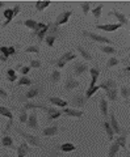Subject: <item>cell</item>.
<instances>
[{
    "label": "cell",
    "instance_id": "cell-20",
    "mask_svg": "<svg viewBox=\"0 0 130 157\" xmlns=\"http://www.w3.org/2000/svg\"><path fill=\"white\" fill-rule=\"evenodd\" d=\"M4 17H6V21L3 22V25H2V28H4V26H7L9 22L13 20V17H14V14H13V9H11V8H8V9H6L4 11Z\"/></svg>",
    "mask_w": 130,
    "mask_h": 157
},
{
    "label": "cell",
    "instance_id": "cell-28",
    "mask_svg": "<svg viewBox=\"0 0 130 157\" xmlns=\"http://www.w3.org/2000/svg\"><path fill=\"white\" fill-rule=\"evenodd\" d=\"M49 28H50V24H47V25H45L41 30L38 32L37 34V38H38V42H42V39H45V37H46V34L49 32Z\"/></svg>",
    "mask_w": 130,
    "mask_h": 157
},
{
    "label": "cell",
    "instance_id": "cell-45",
    "mask_svg": "<svg viewBox=\"0 0 130 157\" xmlns=\"http://www.w3.org/2000/svg\"><path fill=\"white\" fill-rule=\"evenodd\" d=\"M121 96H122V98H125V100H128V98L130 97V89L128 86L121 88Z\"/></svg>",
    "mask_w": 130,
    "mask_h": 157
},
{
    "label": "cell",
    "instance_id": "cell-58",
    "mask_svg": "<svg viewBox=\"0 0 130 157\" xmlns=\"http://www.w3.org/2000/svg\"><path fill=\"white\" fill-rule=\"evenodd\" d=\"M4 157H9V156L8 155H4Z\"/></svg>",
    "mask_w": 130,
    "mask_h": 157
},
{
    "label": "cell",
    "instance_id": "cell-37",
    "mask_svg": "<svg viewBox=\"0 0 130 157\" xmlns=\"http://www.w3.org/2000/svg\"><path fill=\"white\" fill-rule=\"evenodd\" d=\"M37 21H34V20H32V18H29V20H25L24 21V25L26 26V28H29V29H32V30H34L36 29V26H37Z\"/></svg>",
    "mask_w": 130,
    "mask_h": 157
},
{
    "label": "cell",
    "instance_id": "cell-18",
    "mask_svg": "<svg viewBox=\"0 0 130 157\" xmlns=\"http://www.w3.org/2000/svg\"><path fill=\"white\" fill-rule=\"evenodd\" d=\"M100 111H101L103 117H105V121H107V117H108V101L105 100V97H101L100 98Z\"/></svg>",
    "mask_w": 130,
    "mask_h": 157
},
{
    "label": "cell",
    "instance_id": "cell-55",
    "mask_svg": "<svg viewBox=\"0 0 130 157\" xmlns=\"http://www.w3.org/2000/svg\"><path fill=\"white\" fill-rule=\"evenodd\" d=\"M7 60H8V59H7L6 56H3V55H2V54H0V62H3V63H6Z\"/></svg>",
    "mask_w": 130,
    "mask_h": 157
},
{
    "label": "cell",
    "instance_id": "cell-24",
    "mask_svg": "<svg viewBox=\"0 0 130 157\" xmlns=\"http://www.w3.org/2000/svg\"><path fill=\"white\" fill-rule=\"evenodd\" d=\"M75 58H76V55L74 54V51H67V52H64L61 58H59V60H62V62H64V63H67V62L74 60Z\"/></svg>",
    "mask_w": 130,
    "mask_h": 157
},
{
    "label": "cell",
    "instance_id": "cell-57",
    "mask_svg": "<svg viewBox=\"0 0 130 157\" xmlns=\"http://www.w3.org/2000/svg\"><path fill=\"white\" fill-rule=\"evenodd\" d=\"M125 63L128 64V67H130V59H126V60H125Z\"/></svg>",
    "mask_w": 130,
    "mask_h": 157
},
{
    "label": "cell",
    "instance_id": "cell-52",
    "mask_svg": "<svg viewBox=\"0 0 130 157\" xmlns=\"http://www.w3.org/2000/svg\"><path fill=\"white\" fill-rule=\"evenodd\" d=\"M0 97L2 98H8V93L3 89V88H0Z\"/></svg>",
    "mask_w": 130,
    "mask_h": 157
},
{
    "label": "cell",
    "instance_id": "cell-27",
    "mask_svg": "<svg viewBox=\"0 0 130 157\" xmlns=\"http://www.w3.org/2000/svg\"><path fill=\"white\" fill-rule=\"evenodd\" d=\"M78 86H79V81L74 80V78H68V80L66 81V84H64V88H66L67 90H72Z\"/></svg>",
    "mask_w": 130,
    "mask_h": 157
},
{
    "label": "cell",
    "instance_id": "cell-25",
    "mask_svg": "<svg viewBox=\"0 0 130 157\" xmlns=\"http://www.w3.org/2000/svg\"><path fill=\"white\" fill-rule=\"evenodd\" d=\"M2 144H3V147H7V148H16V147L13 145L12 137H11V136H8V135H4V136H3Z\"/></svg>",
    "mask_w": 130,
    "mask_h": 157
},
{
    "label": "cell",
    "instance_id": "cell-19",
    "mask_svg": "<svg viewBox=\"0 0 130 157\" xmlns=\"http://www.w3.org/2000/svg\"><path fill=\"white\" fill-rule=\"evenodd\" d=\"M58 131H59L58 126H50V127H46V128L42 130V135L43 136H54L55 134H58Z\"/></svg>",
    "mask_w": 130,
    "mask_h": 157
},
{
    "label": "cell",
    "instance_id": "cell-12",
    "mask_svg": "<svg viewBox=\"0 0 130 157\" xmlns=\"http://www.w3.org/2000/svg\"><path fill=\"white\" fill-rule=\"evenodd\" d=\"M26 126L32 130H38V122H37V114L36 113H32L30 115H28Z\"/></svg>",
    "mask_w": 130,
    "mask_h": 157
},
{
    "label": "cell",
    "instance_id": "cell-23",
    "mask_svg": "<svg viewBox=\"0 0 130 157\" xmlns=\"http://www.w3.org/2000/svg\"><path fill=\"white\" fill-rule=\"evenodd\" d=\"M78 51L80 52V56L84 59V60H87V62H91L92 59H93V56L91 55V54H89L86 48L84 47H82V46H78Z\"/></svg>",
    "mask_w": 130,
    "mask_h": 157
},
{
    "label": "cell",
    "instance_id": "cell-34",
    "mask_svg": "<svg viewBox=\"0 0 130 157\" xmlns=\"http://www.w3.org/2000/svg\"><path fill=\"white\" fill-rule=\"evenodd\" d=\"M101 11H103V4H99L97 7H95L92 9V14H93V17L96 20H99L100 16H101Z\"/></svg>",
    "mask_w": 130,
    "mask_h": 157
},
{
    "label": "cell",
    "instance_id": "cell-11",
    "mask_svg": "<svg viewBox=\"0 0 130 157\" xmlns=\"http://www.w3.org/2000/svg\"><path fill=\"white\" fill-rule=\"evenodd\" d=\"M109 123H111V127H112V130H113L114 134H117V135L122 134V128L120 127L118 122L116 119V115H114V113H111V122H109Z\"/></svg>",
    "mask_w": 130,
    "mask_h": 157
},
{
    "label": "cell",
    "instance_id": "cell-38",
    "mask_svg": "<svg viewBox=\"0 0 130 157\" xmlns=\"http://www.w3.org/2000/svg\"><path fill=\"white\" fill-rule=\"evenodd\" d=\"M49 6H50L49 2H37V3H36V11L41 12V11H43L45 8H47Z\"/></svg>",
    "mask_w": 130,
    "mask_h": 157
},
{
    "label": "cell",
    "instance_id": "cell-35",
    "mask_svg": "<svg viewBox=\"0 0 130 157\" xmlns=\"http://www.w3.org/2000/svg\"><path fill=\"white\" fill-rule=\"evenodd\" d=\"M99 89H100V86H99V85H95L93 88H88L87 92H86V98H87V100H89V98H91Z\"/></svg>",
    "mask_w": 130,
    "mask_h": 157
},
{
    "label": "cell",
    "instance_id": "cell-47",
    "mask_svg": "<svg viewBox=\"0 0 130 157\" xmlns=\"http://www.w3.org/2000/svg\"><path fill=\"white\" fill-rule=\"evenodd\" d=\"M0 54H2L3 56H6L7 59L11 56V55H9V51H8V47H6V46H2V47H0Z\"/></svg>",
    "mask_w": 130,
    "mask_h": 157
},
{
    "label": "cell",
    "instance_id": "cell-42",
    "mask_svg": "<svg viewBox=\"0 0 130 157\" xmlns=\"http://www.w3.org/2000/svg\"><path fill=\"white\" fill-rule=\"evenodd\" d=\"M117 64H120V60L117 58H111L107 63V68H112V67H116Z\"/></svg>",
    "mask_w": 130,
    "mask_h": 157
},
{
    "label": "cell",
    "instance_id": "cell-15",
    "mask_svg": "<svg viewBox=\"0 0 130 157\" xmlns=\"http://www.w3.org/2000/svg\"><path fill=\"white\" fill-rule=\"evenodd\" d=\"M88 70V67L86 63H76L74 66V75L75 76H82L83 73H86Z\"/></svg>",
    "mask_w": 130,
    "mask_h": 157
},
{
    "label": "cell",
    "instance_id": "cell-30",
    "mask_svg": "<svg viewBox=\"0 0 130 157\" xmlns=\"http://www.w3.org/2000/svg\"><path fill=\"white\" fill-rule=\"evenodd\" d=\"M33 84V81H32V78H29L28 76H21L17 80V85H32Z\"/></svg>",
    "mask_w": 130,
    "mask_h": 157
},
{
    "label": "cell",
    "instance_id": "cell-44",
    "mask_svg": "<svg viewBox=\"0 0 130 157\" xmlns=\"http://www.w3.org/2000/svg\"><path fill=\"white\" fill-rule=\"evenodd\" d=\"M55 37H53V36H46L45 37V42H46V45L49 46V47H53V45H54V42H55Z\"/></svg>",
    "mask_w": 130,
    "mask_h": 157
},
{
    "label": "cell",
    "instance_id": "cell-31",
    "mask_svg": "<svg viewBox=\"0 0 130 157\" xmlns=\"http://www.w3.org/2000/svg\"><path fill=\"white\" fill-rule=\"evenodd\" d=\"M7 78H8V81H16L17 80V75H16V72H14L13 68H8L7 70Z\"/></svg>",
    "mask_w": 130,
    "mask_h": 157
},
{
    "label": "cell",
    "instance_id": "cell-41",
    "mask_svg": "<svg viewBox=\"0 0 130 157\" xmlns=\"http://www.w3.org/2000/svg\"><path fill=\"white\" fill-rule=\"evenodd\" d=\"M100 50H101L104 54H116L117 52L116 48L112 47V46H101L100 47Z\"/></svg>",
    "mask_w": 130,
    "mask_h": 157
},
{
    "label": "cell",
    "instance_id": "cell-29",
    "mask_svg": "<svg viewBox=\"0 0 130 157\" xmlns=\"http://www.w3.org/2000/svg\"><path fill=\"white\" fill-rule=\"evenodd\" d=\"M118 151H120V145L114 141V143L109 147V156L108 157H116V155L118 153Z\"/></svg>",
    "mask_w": 130,
    "mask_h": 157
},
{
    "label": "cell",
    "instance_id": "cell-56",
    "mask_svg": "<svg viewBox=\"0 0 130 157\" xmlns=\"http://www.w3.org/2000/svg\"><path fill=\"white\" fill-rule=\"evenodd\" d=\"M6 6H7V3H4V2H0V8L6 7Z\"/></svg>",
    "mask_w": 130,
    "mask_h": 157
},
{
    "label": "cell",
    "instance_id": "cell-7",
    "mask_svg": "<svg viewBox=\"0 0 130 157\" xmlns=\"http://www.w3.org/2000/svg\"><path fill=\"white\" fill-rule=\"evenodd\" d=\"M108 16H114V17H116V18L118 20V21H120V24H121L122 26H126V25H128V22H129V21H128V17L125 16L124 13H121V12L111 11V12L108 13Z\"/></svg>",
    "mask_w": 130,
    "mask_h": 157
},
{
    "label": "cell",
    "instance_id": "cell-22",
    "mask_svg": "<svg viewBox=\"0 0 130 157\" xmlns=\"http://www.w3.org/2000/svg\"><path fill=\"white\" fill-rule=\"evenodd\" d=\"M47 36H53V37H59L61 36V30H59V28L55 25V24H50V28H49V32H47Z\"/></svg>",
    "mask_w": 130,
    "mask_h": 157
},
{
    "label": "cell",
    "instance_id": "cell-13",
    "mask_svg": "<svg viewBox=\"0 0 130 157\" xmlns=\"http://www.w3.org/2000/svg\"><path fill=\"white\" fill-rule=\"evenodd\" d=\"M16 149H17V157H25L29 152H30V147L28 145V143H21L18 147H16Z\"/></svg>",
    "mask_w": 130,
    "mask_h": 157
},
{
    "label": "cell",
    "instance_id": "cell-16",
    "mask_svg": "<svg viewBox=\"0 0 130 157\" xmlns=\"http://www.w3.org/2000/svg\"><path fill=\"white\" fill-rule=\"evenodd\" d=\"M89 72H91V84H89V88H93L95 84L97 82V78H99V75H100V70H99V67H92L91 70H89Z\"/></svg>",
    "mask_w": 130,
    "mask_h": 157
},
{
    "label": "cell",
    "instance_id": "cell-21",
    "mask_svg": "<svg viewBox=\"0 0 130 157\" xmlns=\"http://www.w3.org/2000/svg\"><path fill=\"white\" fill-rule=\"evenodd\" d=\"M22 109H24V110L42 109V110H45V111H46V110H47V107H46V106H43V105H41V104H33V102H28V104H25V105L22 106Z\"/></svg>",
    "mask_w": 130,
    "mask_h": 157
},
{
    "label": "cell",
    "instance_id": "cell-17",
    "mask_svg": "<svg viewBox=\"0 0 130 157\" xmlns=\"http://www.w3.org/2000/svg\"><path fill=\"white\" fill-rule=\"evenodd\" d=\"M49 101L51 102L53 105H55V106H58V107H63V109L68 105L67 101L62 100V98H58V97H49Z\"/></svg>",
    "mask_w": 130,
    "mask_h": 157
},
{
    "label": "cell",
    "instance_id": "cell-54",
    "mask_svg": "<svg viewBox=\"0 0 130 157\" xmlns=\"http://www.w3.org/2000/svg\"><path fill=\"white\" fill-rule=\"evenodd\" d=\"M122 73H124V75H126V76H130V67L125 68V70L122 71Z\"/></svg>",
    "mask_w": 130,
    "mask_h": 157
},
{
    "label": "cell",
    "instance_id": "cell-48",
    "mask_svg": "<svg viewBox=\"0 0 130 157\" xmlns=\"http://www.w3.org/2000/svg\"><path fill=\"white\" fill-rule=\"evenodd\" d=\"M43 26H45V24H42V22H38V24H37V26H36V29H34V30H33V34H32V36H37L38 32L41 30V29H42Z\"/></svg>",
    "mask_w": 130,
    "mask_h": 157
},
{
    "label": "cell",
    "instance_id": "cell-8",
    "mask_svg": "<svg viewBox=\"0 0 130 157\" xmlns=\"http://www.w3.org/2000/svg\"><path fill=\"white\" fill-rule=\"evenodd\" d=\"M46 111H47V121L49 122H51L54 119H58V118L62 115V111L55 109V107H47Z\"/></svg>",
    "mask_w": 130,
    "mask_h": 157
},
{
    "label": "cell",
    "instance_id": "cell-50",
    "mask_svg": "<svg viewBox=\"0 0 130 157\" xmlns=\"http://www.w3.org/2000/svg\"><path fill=\"white\" fill-rule=\"evenodd\" d=\"M20 70H21V73L24 76H26V73H29V71H30V67H21Z\"/></svg>",
    "mask_w": 130,
    "mask_h": 157
},
{
    "label": "cell",
    "instance_id": "cell-51",
    "mask_svg": "<svg viewBox=\"0 0 130 157\" xmlns=\"http://www.w3.org/2000/svg\"><path fill=\"white\" fill-rule=\"evenodd\" d=\"M20 11H21V6H20V4H16V6H14V8H13V14L16 16V14H18Z\"/></svg>",
    "mask_w": 130,
    "mask_h": 157
},
{
    "label": "cell",
    "instance_id": "cell-59",
    "mask_svg": "<svg viewBox=\"0 0 130 157\" xmlns=\"http://www.w3.org/2000/svg\"><path fill=\"white\" fill-rule=\"evenodd\" d=\"M129 58H130V54H129Z\"/></svg>",
    "mask_w": 130,
    "mask_h": 157
},
{
    "label": "cell",
    "instance_id": "cell-32",
    "mask_svg": "<svg viewBox=\"0 0 130 157\" xmlns=\"http://www.w3.org/2000/svg\"><path fill=\"white\" fill-rule=\"evenodd\" d=\"M59 148H61L62 152H72V151L76 149V147H75L72 143H64L59 147Z\"/></svg>",
    "mask_w": 130,
    "mask_h": 157
},
{
    "label": "cell",
    "instance_id": "cell-4",
    "mask_svg": "<svg viewBox=\"0 0 130 157\" xmlns=\"http://www.w3.org/2000/svg\"><path fill=\"white\" fill-rule=\"evenodd\" d=\"M88 100L86 98V96L83 94H75L72 98H71V104L74 107H80V109H84L87 105Z\"/></svg>",
    "mask_w": 130,
    "mask_h": 157
},
{
    "label": "cell",
    "instance_id": "cell-53",
    "mask_svg": "<svg viewBox=\"0 0 130 157\" xmlns=\"http://www.w3.org/2000/svg\"><path fill=\"white\" fill-rule=\"evenodd\" d=\"M8 51H9V55H14V54H16V50H14V47H13V46L8 47Z\"/></svg>",
    "mask_w": 130,
    "mask_h": 157
},
{
    "label": "cell",
    "instance_id": "cell-10",
    "mask_svg": "<svg viewBox=\"0 0 130 157\" xmlns=\"http://www.w3.org/2000/svg\"><path fill=\"white\" fill-rule=\"evenodd\" d=\"M62 114H66L67 117H72V118H82L84 115V113L76 109H70V107H64Z\"/></svg>",
    "mask_w": 130,
    "mask_h": 157
},
{
    "label": "cell",
    "instance_id": "cell-43",
    "mask_svg": "<svg viewBox=\"0 0 130 157\" xmlns=\"http://www.w3.org/2000/svg\"><path fill=\"white\" fill-rule=\"evenodd\" d=\"M91 6H92L91 3H82V4H80V7H82V9H83V14H84V16H86V14H87L89 11H91Z\"/></svg>",
    "mask_w": 130,
    "mask_h": 157
},
{
    "label": "cell",
    "instance_id": "cell-9",
    "mask_svg": "<svg viewBox=\"0 0 130 157\" xmlns=\"http://www.w3.org/2000/svg\"><path fill=\"white\" fill-rule=\"evenodd\" d=\"M72 14V11H66V12H63V13H61L59 16L57 17V21L54 22L57 26H59V25H63V24H66L67 21H68V18H70V16Z\"/></svg>",
    "mask_w": 130,
    "mask_h": 157
},
{
    "label": "cell",
    "instance_id": "cell-14",
    "mask_svg": "<svg viewBox=\"0 0 130 157\" xmlns=\"http://www.w3.org/2000/svg\"><path fill=\"white\" fill-rule=\"evenodd\" d=\"M100 89H104V90H109V89H117V82L112 80V78H108V80H104L103 84H100Z\"/></svg>",
    "mask_w": 130,
    "mask_h": 157
},
{
    "label": "cell",
    "instance_id": "cell-33",
    "mask_svg": "<svg viewBox=\"0 0 130 157\" xmlns=\"http://www.w3.org/2000/svg\"><path fill=\"white\" fill-rule=\"evenodd\" d=\"M116 143L120 145V148L126 149V135H121L120 137L116 139Z\"/></svg>",
    "mask_w": 130,
    "mask_h": 157
},
{
    "label": "cell",
    "instance_id": "cell-40",
    "mask_svg": "<svg viewBox=\"0 0 130 157\" xmlns=\"http://www.w3.org/2000/svg\"><path fill=\"white\" fill-rule=\"evenodd\" d=\"M18 121H20V123H26V121H28L26 110H24L22 107L20 109V117H18Z\"/></svg>",
    "mask_w": 130,
    "mask_h": 157
},
{
    "label": "cell",
    "instance_id": "cell-1",
    "mask_svg": "<svg viewBox=\"0 0 130 157\" xmlns=\"http://www.w3.org/2000/svg\"><path fill=\"white\" fill-rule=\"evenodd\" d=\"M83 34H84V36H86V37H88V38L93 39V41H96V42L107 43V45H113V42H112V39H111V38L103 37V36H100V34L92 33V32H87V30H84V32H83Z\"/></svg>",
    "mask_w": 130,
    "mask_h": 157
},
{
    "label": "cell",
    "instance_id": "cell-3",
    "mask_svg": "<svg viewBox=\"0 0 130 157\" xmlns=\"http://www.w3.org/2000/svg\"><path fill=\"white\" fill-rule=\"evenodd\" d=\"M17 132L20 135H21L25 140L28 141L30 145H33V147H39V144H41V141H39V139H38V136H36V135H30V134H26V132H24L22 130H20V128H17Z\"/></svg>",
    "mask_w": 130,
    "mask_h": 157
},
{
    "label": "cell",
    "instance_id": "cell-36",
    "mask_svg": "<svg viewBox=\"0 0 130 157\" xmlns=\"http://www.w3.org/2000/svg\"><path fill=\"white\" fill-rule=\"evenodd\" d=\"M105 93H107V97L111 101H117V89H109Z\"/></svg>",
    "mask_w": 130,
    "mask_h": 157
},
{
    "label": "cell",
    "instance_id": "cell-2",
    "mask_svg": "<svg viewBox=\"0 0 130 157\" xmlns=\"http://www.w3.org/2000/svg\"><path fill=\"white\" fill-rule=\"evenodd\" d=\"M0 115H4L6 118H8L9 122H8V124L6 127V130H4V135H7V132L11 130V127L13 126V114H12V111L8 109V107L6 106H0Z\"/></svg>",
    "mask_w": 130,
    "mask_h": 157
},
{
    "label": "cell",
    "instance_id": "cell-5",
    "mask_svg": "<svg viewBox=\"0 0 130 157\" xmlns=\"http://www.w3.org/2000/svg\"><path fill=\"white\" fill-rule=\"evenodd\" d=\"M41 89H42L41 86H33V88H30V89H29L26 93H25V96L20 97V100L24 101V100H30V98H34L36 96H38V94H39V92H41Z\"/></svg>",
    "mask_w": 130,
    "mask_h": 157
},
{
    "label": "cell",
    "instance_id": "cell-39",
    "mask_svg": "<svg viewBox=\"0 0 130 157\" xmlns=\"http://www.w3.org/2000/svg\"><path fill=\"white\" fill-rule=\"evenodd\" d=\"M50 80H51L54 84H55V82H58L59 80H61V72H59L58 70H54L53 73H51V76H50Z\"/></svg>",
    "mask_w": 130,
    "mask_h": 157
},
{
    "label": "cell",
    "instance_id": "cell-46",
    "mask_svg": "<svg viewBox=\"0 0 130 157\" xmlns=\"http://www.w3.org/2000/svg\"><path fill=\"white\" fill-rule=\"evenodd\" d=\"M25 52H33V54H39V47L38 46H29L25 48Z\"/></svg>",
    "mask_w": 130,
    "mask_h": 157
},
{
    "label": "cell",
    "instance_id": "cell-49",
    "mask_svg": "<svg viewBox=\"0 0 130 157\" xmlns=\"http://www.w3.org/2000/svg\"><path fill=\"white\" fill-rule=\"evenodd\" d=\"M41 66H42V63L36 59V60H32L30 62V66H29V67H30V68H39Z\"/></svg>",
    "mask_w": 130,
    "mask_h": 157
},
{
    "label": "cell",
    "instance_id": "cell-26",
    "mask_svg": "<svg viewBox=\"0 0 130 157\" xmlns=\"http://www.w3.org/2000/svg\"><path fill=\"white\" fill-rule=\"evenodd\" d=\"M103 127H104V130H105L107 135H108V139H109V140H112V139H113L114 132H113L112 127H111V123H109L108 121H105V122H104V123H103Z\"/></svg>",
    "mask_w": 130,
    "mask_h": 157
},
{
    "label": "cell",
    "instance_id": "cell-6",
    "mask_svg": "<svg viewBox=\"0 0 130 157\" xmlns=\"http://www.w3.org/2000/svg\"><path fill=\"white\" fill-rule=\"evenodd\" d=\"M122 25L121 24H105V25H96V29L99 30H104V32H116L117 29H120Z\"/></svg>",
    "mask_w": 130,
    "mask_h": 157
}]
</instances>
